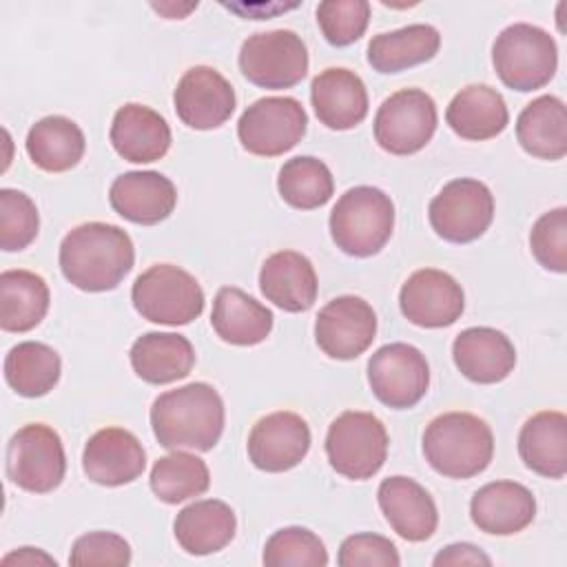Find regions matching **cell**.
<instances>
[{"label":"cell","instance_id":"obj_1","mask_svg":"<svg viewBox=\"0 0 567 567\" xmlns=\"http://www.w3.org/2000/svg\"><path fill=\"white\" fill-rule=\"evenodd\" d=\"M58 259L69 284L84 292H106L131 272L135 248L120 226L89 221L64 235Z\"/></svg>","mask_w":567,"mask_h":567},{"label":"cell","instance_id":"obj_2","mask_svg":"<svg viewBox=\"0 0 567 567\" xmlns=\"http://www.w3.org/2000/svg\"><path fill=\"white\" fill-rule=\"evenodd\" d=\"M224 419L219 392L204 381L162 392L151 405L153 434L166 450H213L224 432Z\"/></svg>","mask_w":567,"mask_h":567},{"label":"cell","instance_id":"obj_3","mask_svg":"<svg viewBox=\"0 0 567 567\" xmlns=\"http://www.w3.org/2000/svg\"><path fill=\"white\" fill-rule=\"evenodd\" d=\"M423 456L447 478H472L492 463V427L470 412L439 414L423 432Z\"/></svg>","mask_w":567,"mask_h":567},{"label":"cell","instance_id":"obj_4","mask_svg":"<svg viewBox=\"0 0 567 567\" xmlns=\"http://www.w3.org/2000/svg\"><path fill=\"white\" fill-rule=\"evenodd\" d=\"M394 228V204L374 186L346 190L330 210V235L337 248L352 257L377 255Z\"/></svg>","mask_w":567,"mask_h":567},{"label":"cell","instance_id":"obj_5","mask_svg":"<svg viewBox=\"0 0 567 567\" xmlns=\"http://www.w3.org/2000/svg\"><path fill=\"white\" fill-rule=\"evenodd\" d=\"M492 64L501 82L512 91H536L554 78L558 47L549 31L529 22H514L496 35Z\"/></svg>","mask_w":567,"mask_h":567},{"label":"cell","instance_id":"obj_6","mask_svg":"<svg viewBox=\"0 0 567 567\" xmlns=\"http://www.w3.org/2000/svg\"><path fill=\"white\" fill-rule=\"evenodd\" d=\"M135 310L164 326H184L204 312V290L199 281L179 266L155 264L146 268L131 288Z\"/></svg>","mask_w":567,"mask_h":567},{"label":"cell","instance_id":"obj_7","mask_svg":"<svg viewBox=\"0 0 567 567\" xmlns=\"http://www.w3.org/2000/svg\"><path fill=\"white\" fill-rule=\"evenodd\" d=\"M326 454L332 470L352 481L372 478L388 456V432L372 412L348 410L326 434Z\"/></svg>","mask_w":567,"mask_h":567},{"label":"cell","instance_id":"obj_8","mask_svg":"<svg viewBox=\"0 0 567 567\" xmlns=\"http://www.w3.org/2000/svg\"><path fill=\"white\" fill-rule=\"evenodd\" d=\"M66 474L60 434L44 423L22 425L7 445V476L31 494L53 492Z\"/></svg>","mask_w":567,"mask_h":567},{"label":"cell","instance_id":"obj_9","mask_svg":"<svg viewBox=\"0 0 567 567\" xmlns=\"http://www.w3.org/2000/svg\"><path fill=\"white\" fill-rule=\"evenodd\" d=\"M239 69L261 89H290L308 73V49L290 29L252 33L239 49Z\"/></svg>","mask_w":567,"mask_h":567},{"label":"cell","instance_id":"obj_10","mask_svg":"<svg viewBox=\"0 0 567 567\" xmlns=\"http://www.w3.org/2000/svg\"><path fill=\"white\" fill-rule=\"evenodd\" d=\"M308 128V115L299 100L270 95L255 100L237 122L244 151L259 157H277L295 148Z\"/></svg>","mask_w":567,"mask_h":567},{"label":"cell","instance_id":"obj_11","mask_svg":"<svg viewBox=\"0 0 567 567\" xmlns=\"http://www.w3.org/2000/svg\"><path fill=\"white\" fill-rule=\"evenodd\" d=\"M434 233L452 244H467L478 239L494 219L492 190L472 177L447 182L427 208Z\"/></svg>","mask_w":567,"mask_h":567},{"label":"cell","instance_id":"obj_12","mask_svg":"<svg viewBox=\"0 0 567 567\" xmlns=\"http://www.w3.org/2000/svg\"><path fill=\"white\" fill-rule=\"evenodd\" d=\"M436 124L434 100L421 89H401L381 102L374 115V140L392 155H412L432 140Z\"/></svg>","mask_w":567,"mask_h":567},{"label":"cell","instance_id":"obj_13","mask_svg":"<svg viewBox=\"0 0 567 567\" xmlns=\"http://www.w3.org/2000/svg\"><path fill=\"white\" fill-rule=\"evenodd\" d=\"M368 383L383 405L408 410L425 396L430 365L419 348L401 341L388 343L370 357Z\"/></svg>","mask_w":567,"mask_h":567},{"label":"cell","instance_id":"obj_14","mask_svg":"<svg viewBox=\"0 0 567 567\" xmlns=\"http://www.w3.org/2000/svg\"><path fill=\"white\" fill-rule=\"evenodd\" d=\"M377 334V315L372 306L354 295L328 301L315 321V341L323 354L350 361L363 354Z\"/></svg>","mask_w":567,"mask_h":567},{"label":"cell","instance_id":"obj_15","mask_svg":"<svg viewBox=\"0 0 567 567\" xmlns=\"http://www.w3.org/2000/svg\"><path fill=\"white\" fill-rule=\"evenodd\" d=\"M235 102L233 84L206 64L190 66L173 93L177 117L195 131H210L226 124L235 111Z\"/></svg>","mask_w":567,"mask_h":567},{"label":"cell","instance_id":"obj_16","mask_svg":"<svg viewBox=\"0 0 567 567\" xmlns=\"http://www.w3.org/2000/svg\"><path fill=\"white\" fill-rule=\"evenodd\" d=\"M403 317L421 328H445L461 319L465 295L461 284L436 268L412 272L399 292Z\"/></svg>","mask_w":567,"mask_h":567},{"label":"cell","instance_id":"obj_17","mask_svg":"<svg viewBox=\"0 0 567 567\" xmlns=\"http://www.w3.org/2000/svg\"><path fill=\"white\" fill-rule=\"evenodd\" d=\"M248 458L261 472H288L297 467L310 450V427L297 414L279 410L261 416L248 434Z\"/></svg>","mask_w":567,"mask_h":567},{"label":"cell","instance_id":"obj_18","mask_svg":"<svg viewBox=\"0 0 567 567\" xmlns=\"http://www.w3.org/2000/svg\"><path fill=\"white\" fill-rule=\"evenodd\" d=\"M146 467L140 439L124 427L97 430L84 445L82 470L89 481L106 487L133 483Z\"/></svg>","mask_w":567,"mask_h":567},{"label":"cell","instance_id":"obj_19","mask_svg":"<svg viewBox=\"0 0 567 567\" xmlns=\"http://www.w3.org/2000/svg\"><path fill=\"white\" fill-rule=\"evenodd\" d=\"M109 202L120 217L153 226L175 210L177 188L157 171H128L113 179Z\"/></svg>","mask_w":567,"mask_h":567},{"label":"cell","instance_id":"obj_20","mask_svg":"<svg viewBox=\"0 0 567 567\" xmlns=\"http://www.w3.org/2000/svg\"><path fill=\"white\" fill-rule=\"evenodd\" d=\"M379 507L390 527L410 543L427 540L439 525L436 503L430 492L408 476L383 478L377 492Z\"/></svg>","mask_w":567,"mask_h":567},{"label":"cell","instance_id":"obj_21","mask_svg":"<svg viewBox=\"0 0 567 567\" xmlns=\"http://www.w3.org/2000/svg\"><path fill=\"white\" fill-rule=\"evenodd\" d=\"M470 516L485 534L512 536L532 525L536 516V498L523 483L494 481L474 492Z\"/></svg>","mask_w":567,"mask_h":567},{"label":"cell","instance_id":"obj_22","mask_svg":"<svg viewBox=\"0 0 567 567\" xmlns=\"http://www.w3.org/2000/svg\"><path fill=\"white\" fill-rule=\"evenodd\" d=\"M452 359L465 379L489 385L509 377L516 365V350L501 330L474 326L456 334Z\"/></svg>","mask_w":567,"mask_h":567},{"label":"cell","instance_id":"obj_23","mask_svg":"<svg viewBox=\"0 0 567 567\" xmlns=\"http://www.w3.org/2000/svg\"><path fill=\"white\" fill-rule=\"evenodd\" d=\"M310 102L321 124L348 131L368 115V91L363 80L343 66H330L312 78Z\"/></svg>","mask_w":567,"mask_h":567},{"label":"cell","instance_id":"obj_24","mask_svg":"<svg viewBox=\"0 0 567 567\" xmlns=\"http://www.w3.org/2000/svg\"><path fill=\"white\" fill-rule=\"evenodd\" d=\"M109 137L115 153L133 164L157 162L171 148V126L166 120L151 106L135 102L115 111Z\"/></svg>","mask_w":567,"mask_h":567},{"label":"cell","instance_id":"obj_25","mask_svg":"<svg viewBox=\"0 0 567 567\" xmlns=\"http://www.w3.org/2000/svg\"><path fill=\"white\" fill-rule=\"evenodd\" d=\"M259 290L286 312H306L319 290L315 266L297 250L272 252L259 270Z\"/></svg>","mask_w":567,"mask_h":567},{"label":"cell","instance_id":"obj_26","mask_svg":"<svg viewBox=\"0 0 567 567\" xmlns=\"http://www.w3.org/2000/svg\"><path fill=\"white\" fill-rule=\"evenodd\" d=\"M179 547L193 556H208L224 549L237 532V518L228 503L204 498L186 505L173 520Z\"/></svg>","mask_w":567,"mask_h":567},{"label":"cell","instance_id":"obj_27","mask_svg":"<svg viewBox=\"0 0 567 567\" xmlns=\"http://www.w3.org/2000/svg\"><path fill=\"white\" fill-rule=\"evenodd\" d=\"M133 372L153 385L179 381L195 365L193 343L177 332H146L135 339L128 352Z\"/></svg>","mask_w":567,"mask_h":567},{"label":"cell","instance_id":"obj_28","mask_svg":"<svg viewBox=\"0 0 567 567\" xmlns=\"http://www.w3.org/2000/svg\"><path fill=\"white\" fill-rule=\"evenodd\" d=\"M272 312L235 286L217 290L210 323L217 337L233 346H257L272 330Z\"/></svg>","mask_w":567,"mask_h":567},{"label":"cell","instance_id":"obj_29","mask_svg":"<svg viewBox=\"0 0 567 567\" xmlns=\"http://www.w3.org/2000/svg\"><path fill=\"white\" fill-rule=\"evenodd\" d=\"M447 126L463 140H492L501 135L509 122L503 95L487 84H470L461 89L445 111Z\"/></svg>","mask_w":567,"mask_h":567},{"label":"cell","instance_id":"obj_30","mask_svg":"<svg viewBox=\"0 0 567 567\" xmlns=\"http://www.w3.org/2000/svg\"><path fill=\"white\" fill-rule=\"evenodd\" d=\"M518 454L532 472L563 478L567 472V416L556 410L529 416L518 434Z\"/></svg>","mask_w":567,"mask_h":567},{"label":"cell","instance_id":"obj_31","mask_svg":"<svg viewBox=\"0 0 567 567\" xmlns=\"http://www.w3.org/2000/svg\"><path fill=\"white\" fill-rule=\"evenodd\" d=\"M516 140L525 153L538 159H563L567 155V111L556 95L532 100L516 120Z\"/></svg>","mask_w":567,"mask_h":567},{"label":"cell","instance_id":"obj_32","mask_svg":"<svg viewBox=\"0 0 567 567\" xmlns=\"http://www.w3.org/2000/svg\"><path fill=\"white\" fill-rule=\"evenodd\" d=\"M24 146L38 168L47 173H64L78 166L86 140L73 120L64 115H47L29 128Z\"/></svg>","mask_w":567,"mask_h":567},{"label":"cell","instance_id":"obj_33","mask_svg":"<svg viewBox=\"0 0 567 567\" xmlns=\"http://www.w3.org/2000/svg\"><path fill=\"white\" fill-rule=\"evenodd\" d=\"M441 33L432 24H408L379 33L368 44V62L379 73H399L439 53Z\"/></svg>","mask_w":567,"mask_h":567},{"label":"cell","instance_id":"obj_34","mask_svg":"<svg viewBox=\"0 0 567 567\" xmlns=\"http://www.w3.org/2000/svg\"><path fill=\"white\" fill-rule=\"evenodd\" d=\"M49 286L31 270L0 275V328L7 332L33 330L49 310Z\"/></svg>","mask_w":567,"mask_h":567},{"label":"cell","instance_id":"obj_35","mask_svg":"<svg viewBox=\"0 0 567 567\" xmlns=\"http://www.w3.org/2000/svg\"><path fill=\"white\" fill-rule=\"evenodd\" d=\"M62 372L60 354L40 341H22L4 357V379L13 392L27 399L49 394Z\"/></svg>","mask_w":567,"mask_h":567},{"label":"cell","instance_id":"obj_36","mask_svg":"<svg viewBox=\"0 0 567 567\" xmlns=\"http://www.w3.org/2000/svg\"><path fill=\"white\" fill-rule=\"evenodd\" d=\"M148 481L153 494L159 501L177 505L204 494L210 485V472L204 458L190 452L173 450L171 454L155 461Z\"/></svg>","mask_w":567,"mask_h":567},{"label":"cell","instance_id":"obj_37","mask_svg":"<svg viewBox=\"0 0 567 567\" xmlns=\"http://www.w3.org/2000/svg\"><path fill=\"white\" fill-rule=\"evenodd\" d=\"M277 190L286 204L299 210H312L330 202L334 179L330 168L310 155H297L279 168Z\"/></svg>","mask_w":567,"mask_h":567},{"label":"cell","instance_id":"obj_38","mask_svg":"<svg viewBox=\"0 0 567 567\" xmlns=\"http://www.w3.org/2000/svg\"><path fill=\"white\" fill-rule=\"evenodd\" d=\"M268 567H326L328 551L323 540L306 527H281L264 545L261 554Z\"/></svg>","mask_w":567,"mask_h":567},{"label":"cell","instance_id":"obj_39","mask_svg":"<svg viewBox=\"0 0 567 567\" xmlns=\"http://www.w3.org/2000/svg\"><path fill=\"white\" fill-rule=\"evenodd\" d=\"M40 217L33 199L16 188L0 190V248L24 250L38 235Z\"/></svg>","mask_w":567,"mask_h":567},{"label":"cell","instance_id":"obj_40","mask_svg":"<svg viewBox=\"0 0 567 567\" xmlns=\"http://www.w3.org/2000/svg\"><path fill=\"white\" fill-rule=\"evenodd\" d=\"M370 22V2L365 0H326L317 7V24L332 47L357 42Z\"/></svg>","mask_w":567,"mask_h":567},{"label":"cell","instance_id":"obj_41","mask_svg":"<svg viewBox=\"0 0 567 567\" xmlns=\"http://www.w3.org/2000/svg\"><path fill=\"white\" fill-rule=\"evenodd\" d=\"M529 248L536 261L551 270H567V208L558 206L543 213L529 233Z\"/></svg>","mask_w":567,"mask_h":567},{"label":"cell","instance_id":"obj_42","mask_svg":"<svg viewBox=\"0 0 567 567\" xmlns=\"http://www.w3.org/2000/svg\"><path fill=\"white\" fill-rule=\"evenodd\" d=\"M69 563L75 567H124L131 563V545L113 532H89L73 543Z\"/></svg>","mask_w":567,"mask_h":567},{"label":"cell","instance_id":"obj_43","mask_svg":"<svg viewBox=\"0 0 567 567\" xmlns=\"http://www.w3.org/2000/svg\"><path fill=\"white\" fill-rule=\"evenodd\" d=\"M337 563L341 567H396L401 556L394 543L381 534H352L341 543Z\"/></svg>","mask_w":567,"mask_h":567},{"label":"cell","instance_id":"obj_44","mask_svg":"<svg viewBox=\"0 0 567 567\" xmlns=\"http://www.w3.org/2000/svg\"><path fill=\"white\" fill-rule=\"evenodd\" d=\"M432 563L436 567H441V565H485V567H489L492 558L472 543H454V545L443 547L434 556Z\"/></svg>","mask_w":567,"mask_h":567},{"label":"cell","instance_id":"obj_45","mask_svg":"<svg viewBox=\"0 0 567 567\" xmlns=\"http://www.w3.org/2000/svg\"><path fill=\"white\" fill-rule=\"evenodd\" d=\"M2 565H22V567H38V565H58L53 556L44 554L38 547H20L18 551H11L2 558Z\"/></svg>","mask_w":567,"mask_h":567}]
</instances>
